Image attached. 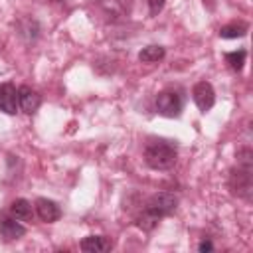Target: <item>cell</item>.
<instances>
[{"instance_id":"cell-4","label":"cell","mask_w":253,"mask_h":253,"mask_svg":"<svg viewBox=\"0 0 253 253\" xmlns=\"http://www.w3.org/2000/svg\"><path fill=\"white\" fill-rule=\"evenodd\" d=\"M182 95L178 91L166 89L156 95V111L164 117H178L182 111Z\"/></svg>"},{"instance_id":"cell-9","label":"cell","mask_w":253,"mask_h":253,"mask_svg":"<svg viewBox=\"0 0 253 253\" xmlns=\"http://www.w3.org/2000/svg\"><path fill=\"white\" fill-rule=\"evenodd\" d=\"M0 233L6 241H14V239H20L22 235H26V227L22 223H18L16 217L0 215Z\"/></svg>"},{"instance_id":"cell-2","label":"cell","mask_w":253,"mask_h":253,"mask_svg":"<svg viewBox=\"0 0 253 253\" xmlns=\"http://www.w3.org/2000/svg\"><path fill=\"white\" fill-rule=\"evenodd\" d=\"M144 162L154 170H168L176 162V148L170 142H150L144 148Z\"/></svg>"},{"instance_id":"cell-8","label":"cell","mask_w":253,"mask_h":253,"mask_svg":"<svg viewBox=\"0 0 253 253\" xmlns=\"http://www.w3.org/2000/svg\"><path fill=\"white\" fill-rule=\"evenodd\" d=\"M42 103V97L28 85H22L18 89V107H22L24 113H36Z\"/></svg>"},{"instance_id":"cell-10","label":"cell","mask_w":253,"mask_h":253,"mask_svg":"<svg viewBox=\"0 0 253 253\" xmlns=\"http://www.w3.org/2000/svg\"><path fill=\"white\" fill-rule=\"evenodd\" d=\"M81 249L85 253H103L111 249V241L105 235H89L81 239Z\"/></svg>"},{"instance_id":"cell-15","label":"cell","mask_w":253,"mask_h":253,"mask_svg":"<svg viewBox=\"0 0 253 253\" xmlns=\"http://www.w3.org/2000/svg\"><path fill=\"white\" fill-rule=\"evenodd\" d=\"M166 0H148V10H150V16H156L158 12H162Z\"/></svg>"},{"instance_id":"cell-6","label":"cell","mask_w":253,"mask_h":253,"mask_svg":"<svg viewBox=\"0 0 253 253\" xmlns=\"http://www.w3.org/2000/svg\"><path fill=\"white\" fill-rule=\"evenodd\" d=\"M0 111L6 115H16L18 111V89L12 83L0 85Z\"/></svg>"},{"instance_id":"cell-5","label":"cell","mask_w":253,"mask_h":253,"mask_svg":"<svg viewBox=\"0 0 253 253\" xmlns=\"http://www.w3.org/2000/svg\"><path fill=\"white\" fill-rule=\"evenodd\" d=\"M192 97H194V103L198 105V109L202 113L210 111L215 103V91H213L211 83H208V81H198L192 89Z\"/></svg>"},{"instance_id":"cell-16","label":"cell","mask_w":253,"mask_h":253,"mask_svg":"<svg viewBox=\"0 0 253 253\" xmlns=\"http://www.w3.org/2000/svg\"><path fill=\"white\" fill-rule=\"evenodd\" d=\"M198 251H202V253H206V251H213V243H211V241H202V243L198 245Z\"/></svg>"},{"instance_id":"cell-7","label":"cell","mask_w":253,"mask_h":253,"mask_svg":"<svg viewBox=\"0 0 253 253\" xmlns=\"http://www.w3.org/2000/svg\"><path fill=\"white\" fill-rule=\"evenodd\" d=\"M36 211H38L40 219L47 221V223H53V221H57L61 217L59 206L53 200H47V198H38L36 200Z\"/></svg>"},{"instance_id":"cell-13","label":"cell","mask_w":253,"mask_h":253,"mask_svg":"<svg viewBox=\"0 0 253 253\" xmlns=\"http://www.w3.org/2000/svg\"><path fill=\"white\" fill-rule=\"evenodd\" d=\"M249 30V26L245 22H235V24H227L223 28H219V36L225 40H233V38H241L245 36Z\"/></svg>"},{"instance_id":"cell-14","label":"cell","mask_w":253,"mask_h":253,"mask_svg":"<svg viewBox=\"0 0 253 253\" xmlns=\"http://www.w3.org/2000/svg\"><path fill=\"white\" fill-rule=\"evenodd\" d=\"M245 59H247V51H245V49H237V51H229V53H225V61H227L229 67L235 69V71H239V69L243 67Z\"/></svg>"},{"instance_id":"cell-12","label":"cell","mask_w":253,"mask_h":253,"mask_svg":"<svg viewBox=\"0 0 253 253\" xmlns=\"http://www.w3.org/2000/svg\"><path fill=\"white\" fill-rule=\"evenodd\" d=\"M164 55H166V49H164L162 45H146V47L140 49L138 59H140L142 63H156V61H160Z\"/></svg>"},{"instance_id":"cell-3","label":"cell","mask_w":253,"mask_h":253,"mask_svg":"<svg viewBox=\"0 0 253 253\" xmlns=\"http://www.w3.org/2000/svg\"><path fill=\"white\" fill-rule=\"evenodd\" d=\"M227 186L233 196L249 202L251 194H253V166L237 164V168H231Z\"/></svg>"},{"instance_id":"cell-11","label":"cell","mask_w":253,"mask_h":253,"mask_svg":"<svg viewBox=\"0 0 253 253\" xmlns=\"http://www.w3.org/2000/svg\"><path fill=\"white\" fill-rule=\"evenodd\" d=\"M10 213L12 217L16 219H22V221H30L34 217V210H32V204L24 198H18L10 204Z\"/></svg>"},{"instance_id":"cell-1","label":"cell","mask_w":253,"mask_h":253,"mask_svg":"<svg viewBox=\"0 0 253 253\" xmlns=\"http://www.w3.org/2000/svg\"><path fill=\"white\" fill-rule=\"evenodd\" d=\"M178 206V198L170 192H158V194H152L146 204H144V210L142 213L138 215V225L142 229H152L164 215L172 213Z\"/></svg>"}]
</instances>
